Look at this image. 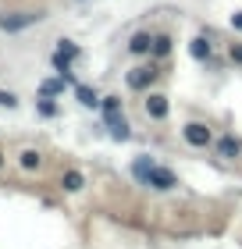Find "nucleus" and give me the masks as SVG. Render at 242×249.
<instances>
[{"mask_svg": "<svg viewBox=\"0 0 242 249\" xmlns=\"http://www.w3.org/2000/svg\"><path fill=\"white\" fill-rule=\"evenodd\" d=\"M43 18H47L43 11H11V15H0V29H4V32H18V29L39 25Z\"/></svg>", "mask_w": 242, "mask_h": 249, "instance_id": "nucleus-1", "label": "nucleus"}, {"mask_svg": "<svg viewBox=\"0 0 242 249\" xmlns=\"http://www.w3.org/2000/svg\"><path fill=\"white\" fill-rule=\"evenodd\" d=\"M157 82V68L153 64H139L129 71V89H135V93H143V89H149Z\"/></svg>", "mask_w": 242, "mask_h": 249, "instance_id": "nucleus-2", "label": "nucleus"}, {"mask_svg": "<svg viewBox=\"0 0 242 249\" xmlns=\"http://www.w3.org/2000/svg\"><path fill=\"white\" fill-rule=\"evenodd\" d=\"M182 135H186V142L189 146H196V150H206V146H210V128H206V124H200V121H189L186 128H182Z\"/></svg>", "mask_w": 242, "mask_h": 249, "instance_id": "nucleus-3", "label": "nucleus"}, {"mask_svg": "<svg viewBox=\"0 0 242 249\" xmlns=\"http://www.w3.org/2000/svg\"><path fill=\"white\" fill-rule=\"evenodd\" d=\"M146 185H153V189H175V185H178V178H175V171H168V167L149 164V171H146Z\"/></svg>", "mask_w": 242, "mask_h": 249, "instance_id": "nucleus-4", "label": "nucleus"}, {"mask_svg": "<svg viewBox=\"0 0 242 249\" xmlns=\"http://www.w3.org/2000/svg\"><path fill=\"white\" fill-rule=\"evenodd\" d=\"M103 118H107V128H111V135H114V139H129V135H132V128H129V121H125L121 118V110H114V114H103Z\"/></svg>", "mask_w": 242, "mask_h": 249, "instance_id": "nucleus-5", "label": "nucleus"}, {"mask_svg": "<svg viewBox=\"0 0 242 249\" xmlns=\"http://www.w3.org/2000/svg\"><path fill=\"white\" fill-rule=\"evenodd\" d=\"M239 153H242V142L235 139V135H221V139H217V157H224V160H235Z\"/></svg>", "mask_w": 242, "mask_h": 249, "instance_id": "nucleus-6", "label": "nucleus"}, {"mask_svg": "<svg viewBox=\"0 0 242 249\" xmlns=\"http://www.w3.org/2000/svg\"><path fill=\"white\" fill-rule=\"evenodd\" d=\"M168 96H160V93H153V96H149L146 100V114L149 118H153V121H160V118H168Z\"/></svg>", "mask_w": 242, "mask_h": 249, "instance_id": "nucleus-7", "label": "nucleus"}, {"mask_svg": "<svg viewBox=\"0 0 242 249\" xmlns=\"http://www.w3.org/2000/svg\"><path fill=\"white\" fill-rule=\"evenodd\" d=\"M149 47H153V36H149V32H135V36L129 39L132 53H149Z\"/></svg>", "mask_w": 242, "mask_h": 249, "instance_id": "nucleus-8", "label": "nucleus"}, {"mask_svg": "<svg viewBox=\"0 0 242 249\" xmlns=\"http://www.w3.org/2000/svg\"><path fill=\"white\" fill-rule=\"evenodd\" d=\"M75 96H78V104H82V107H100L96 89H89V86H78V82H75Z\"/></svg>", "mask_w": 242, "mask_h": 249, "instance_id": "nucleus-9", "label": "nucleus"}, {"mask_svg": "<svg viewBox=\"0 0 242 249\" xmlns=\"http://www.w3.org/2000/svg\"><path fill=\"white\" fill-rule=\"evenodd\" d=\"M54 53H57V57H64V61H78V53H82V50H78L72 39H61V43H57V50H54Z\"/></svg>", "mask_w": 242, "mask_h": 249, "instance_id": "nucleus-10", "label": "nucleus"}, {"mask_svg": "<svg viewBox=\"0 0 242 249\" xmlns=\"http://www.w3.org/2000/svg\"><path fill=\"white\" fill-rule=\"evenodd\" d=\"M189 53H192L196 61H210V53H214V47H210V43H206V39H192V47H189Z\"/></svg>", "mask_w": 242, "mask_h": 249, "instance_id": "nucleus-11", "label": "nucleus"}, {"mask_svg": "<svg viewBox=\"0 0 242 249\" xmlns=\"http://www.w3.org/2000/svg\"><path fill=\"white\" fill-rule=\"evenodd\" d=\"M39 93L43 96H61L64 93V78H47V82L39 86Z\"/></svg>", "mask_w": 242, "mask_h": 249, "instance_id": "nucleus-12", "label": "nucleus"}, {"mask_svg": "<svg viewBox=\"0 0 242 249\" xmlns=\"http://www.w3.org/2000/svg\"><path fill=\"white\" fill-rule=\"evenodd\" d=\"M149 50H153V57H168L171 53V36H153V47Z\"/></svg>", "mask_w": 242, "mask_h": 249, "instance_id": "nucleus-13", "label": "nucleus"}, {"mask_svg": "<svg viewBox=\"0 0 242 249\" xmlns=\"http://www.w3.org/2000/svg\"><path fill=\"white\" fill-rule=\"evenodd\" d=\"M82 185H86V178L78 175V171H68V175H64V189H68V192H78Z\"/></svg>", "mask_w": 242, "mask_h": 249, "instance_id": "nucleus-14", "label": "nucleus"}, {"mask_svg": "<svg viewBox=\"0 0 242 249\" xmlns=\"http://www.w3.org/2000/svg\"><path fill=\"white\" fill-rule=\"evenodd\" d=\"M36 110H39V114H43V118H54V114H57V110H61V107H57V104H54V100H50V96H43V100H39V104H36Z\"/></svg>", "mask_w": 242, "mask_h": 249, "instance_id": "nucleus-15", "label": "nucleus"}, {"mask_svg": "<svg viewBox=\"0 0 242 249\" xmlns=\"http://www.w3.org/2000/svg\"><path fill=\"white\" fill-rule=\"evenodd\" d=\"M21 167H25V171L39 167V153H36V150H25V153H21Z\"/></svg>", "mask_w": 242, "mask_h": 249, "instance_id": "nucleus-16", "label": "nucleus"}, {"mask_svg": "<svg viewBox=\"0 0 242 249\" xmlns=\"http://www.w3.org/2000/svg\"><path fill=\"white\" fill-rule=\"evenodd\" d=\"M114 110H121V100L118 96H103V114H114Z\"/></svg>", "mask_w": 242, "mask_h": 249, "instance_id": "nucleus-17", "label": "nucleus"}, {"mask_svg": "<svg viewBox=\"0 0 242 249\" xmlns=\"http://www.w3.org/2000/svg\"><path fill=\"white\" fill-rule=\"evenodd\" d=\"M0 107H18V96H15V93H4V89H0Z\"/></svg>", "mask_w": 242, "mask_h": 249, "instance_id": "nucleus-18", "label": "nucleus"}, {"mask_svg": "<svg viewBox=\"0 0 242 249\" xmlns=\"http://www.w3.org/2000/svg\"><path fill=\"white\" fill-rule=\"evenodd\" d=\"M232 61L242 64V43H232Z\"/></svg>", "mask_w": 242, "mask_h": 249, "instance_id": "nucleus-19", "label": "nucleus"}, {"mask_svg": "<svg viewBox=\"0 0 242 249\" xmlns=\"http://www.w3.org/2000/svg\"><path fill=\"white\" fill-rule=\"evenodd\" d=\"M232 25H235V29H242V11H235V15H232Z\"/></svg>", "mask_w": 242, "mask_h": 249, "instance_id": "nucleus-20", "label": "nucleus"}, {"mask_svg": "<svg viewBox=\"0 0 242 249\" xmlns=\"http://www.w3.org/2000/svg\"><path fill=\"white\" fill-rule=\"evenodd\" d=\"M0 167H4V153H0Z\"/></svg>", "mask_w": 242, "mask_h": 249, "instance_id": "nucleus-21", "label": "nucleus"}]
</instances>
